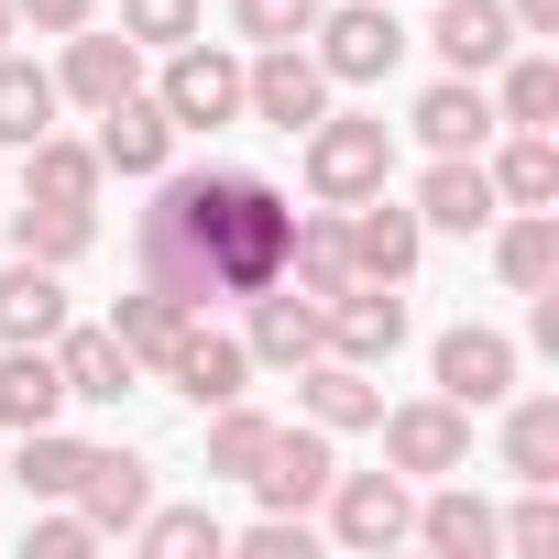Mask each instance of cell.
<instances>
[{
	"instance_id": "obj_1",
	"label": "cell",
	"mask_w": 559,
	"mask_h": 559,
	"mask_svg": "<svg viewBox=\"0 0 559 559\" xmlns=\"http://www.w3.org/2000/svg\"><path fill=\"white\" fill-rule=\"evenodd\" d=\"M143 187H154V209L132 219L143 286H165L187 319L286 286V241H297L286 187H263V176H241V165H187V176L165 165V176H143Z\"/></svg>"
},
{
	"instance_id": "obj_2",
	"label": "cell",
	"mask_w": 559,
	"mask_h": 559,
	"mask_svg": "<svg viewBox=\"0 0 559 559\" xmlns=\"http://www.w3.org/2000/svg\"><path fill=\"white\" fill-rule=\"evenodd\" d=\"M384 176H395V121H373V110H319V121H308V187H319L330 209L373 198Z\"/></svg>"
},
{
	"instance_id": "obj_3",
	"label": "cell",
	"mask_w": 559,
	"mask_h": 559,
	"mask_svg": "<svg viewBox=\"0 0 559 559\" xmlns=\"http://www.w3.org/2000/svg\"><path fill=\"white\" fill-rule=\"evenodd\" d=\"M308 34H319L308 56L330 67V88H373V78H395V67H406V23L384 12V0H341V12H319Z\"/></svg>"
},
{
	"instance_id": "obj_4",
	"label": "cell",
	"mask_w": 559,
	"mask_h": 559,
	"mask_svg": "<svg viewBox=\"0 0 559 559\" xmlns=\"http://www.w3.org/2000/svg\"><path fill=\"white\" fill-rule=\"evenodd\" d=\"M165 121L176 132H219V121H241V56H219V45H165Z\"/></svg>"
},
{
	"instance_id": "obj_5",
	"label": "cell",
	"mask_w": 559,
	"mask_h": 559,
	"mask_svg": "<svg viewBox=\"0 0 559 559\" xmlns=\"http://www.w3.org/2000/svg\"><path fill=\"white\" fill-rule=\"evenodd\" d=\"M373 428H384V461H395L406 483H439V472H461V461H472V406H450V395L384 406Z\"/></svg>"
},
{
	"instance_id": "obj_6",
	"label": "cell",
	"mask_w": 559,
	"mask_h": 559,
	"mask_svg": "<svg viewBox=\"0 0 559 559\" xmlns=\"http://www.w3.org/2000/svg\"><path fill=\"white\" fill-rule=\"evenodd\" d=\"M241 110L274 121V132H308V121L330 110V67H319L308 45H263V56L241 67Z\"/></svg>"
},
{
	"instance_id": "obj_7",
	"label": "cell",
	"mask_w": 559,
	"mask_h": 559,
	"mask_svg": "<svg viewBox=\"0 0 559 559\" xmlns=\"http://www.w3.org/2000/svg\"><path fill=\"white\" fill-rule=\"evenodd\" d=\"M330 537L341 548H395L406 537V515H417V493H406V472L384 461V472H330Z\"/></svg>"
},
{
	"instance_id": "obj_8",
	"label": "cell",
	"mask_w": 559,
	"mask_h": 559,
	"mask_svg": "<svg viewBox=\"0 0 559 559\" xmlns=\"http://www.w3.org/2000/svg\"><path fill=\"white\" fill-rule=\"evenodd\" d=\"M330 472H341V450H330V428L308 417V428H274V439H263L252 493H263V515H308V504L330 493Z\"/></svg>"
},
{
	"instance_id": "obj_9",
	"label": "cell",
	"mask_w": 559,
	"mask_h": 559,
	"mask_svg": "<svg viewBox=\"0 0 559 559\" xmlns=\"http://www.w3.org/2000/svg\"><path fill=\"white\" fill-rule=\"evenodd\" d=\"M99 176H165L176 165V121H165V99L154 88H121V99H99Z\"/></svg>"
},
{
	"instance_id": "obj_10",
	"label": "cell",
	"mask_w": 559,
	"mask_h": 559,
	"mask_svg": "<svg viewBox=\"0 0 559 559\" xmlns=\"http://www.w3.org/2000/svg\"><path fill=\"white\" fill-rule=\"evenodd\" d=\"M187 406H230V395H252V352L230 341V330H209V319H187L176 341H165V362H154Z\"/></svg>"
},
{
	"instance_id": "obj_11",
	"label": "cell",
	"mask_w": 559,
	"mask_h": 559,
	"mask_svg": "<svg viewBox=\"0 0 559 559\" xmlns=\"http://www.w3.org/2000/svg\"><path fill=\"white\" fill-rule=\"evenodd\" d=\"M341 241H352V274H373V286H406V274H417V252H428L417 209H395L384 187L341 209Z\"/></svg>"
},
{
	"instance_id": "obj_12",
	"label": "cell",
	"mask_w": 559,
	"mask_h": 559,
	"mask_svg": "<svg viewBox=\"0 0 559 559\" xmlns=\"http://www.w3.org/2000/svg\"><path fill=\"white\" fill-rule=\"evenodd\" d=\"M319 330H330L341 362H395V352H406V297L373 286V274H352V286L319 308Z\"/></svg>"
},
{
	"instance_id": "obj_13",
	"label": "cell",
	"mask_w": 559,
	"mask_h": 559,
	"mask_svg": "<svg viewBox=\"0 0 559 559\" xmlns=\"http://www.w3.org/2000/svg\"><path fill=\"white\" fill-rule=\"evenodd\" d=\"M428 373H439V395H450V406H504V395H515V341L461 319V330H439Z\"/></svg>"
},
{
	"instance_id": "obj_14",
	"label": "cell",
	"mask_w": 559,
	"mask_h": 559,
	"mask_svg": "<svg viewBox=\"0 0 559 559\" xmlns=\"http://www.w3.org/2000/svg\"><path fill=\"white\" fill-rule=\"evenodd\" d=\"M428 45H439L450 78H493V67L515 56V12H504V0H439V12H428Z\"/></svg>"
},
{
	"instance_id": "obj_15",
	"label": "cell",
	"mask_w": 559,
	"mask_h": 559,
	"mask_svg": "<svg viewBox=\"0 0 559 559\" xmlns=\"http://www.w3.org/2000/svg\"><path fill=\"white\" fill-rule=\"evenodd\" d=\"M504 219V198H493V176H483V154H439L428 176H417V230H493Z\"/></svg>"
},
{
	"instance_id": "obj_16",
	"label": "cell",
	"mask_w": 559,
	"mask_h": 559,
	"mask_svg": "<svg viewBox=\"0 0 559 559\" xmlns=\"http://www.w3.org/2000/svg\"><path fill=\"white\" fill-rule=\"evenodd\" d=\"M241 308H252L241 352H252L263 373H297V362H319V352H330V330H319V297H286V286H263V297H241Z\"/></svg>"
},
{
	"instance_id": "obj_17",
	"label": "cell",
	"mask_w": 559,
	"mask_h": 559,
	"mask_svg": "<svg viewBox=\"0 0 559 559\" xmlns=\"http://www.w3.org/2000/svg\"><path fill=\"white\" fill-rule=\"evenodd\" d=\"M67 45V67H56V99H121V88H143V45L132 34H99V23H78V34H56Z\"/></svg>"
},
{
	"instance_id": "obj_18",
	"label": "cell",
	"mask_w": 559,
	"mask_h": 559,
	"mask_svg": "<svg viewBox=\"0 0 559 559\" xmlns=\"http://www.w3.org/2000/svg\"><path fill=\"white\" fill-rule=\"evenodd\" d=\"M99 537H132V515L154 504V461L143 450H88V472H78V493H67Z\"/></svg>"
},
{
	"instance_id": "obj_19",
	"label": "cell",
	"mask_w": 559,
	"mask_h": 559,
	"mask_svg": "<svg viewBox=\"0 0 559 559\" xmlns=\"http://www.w3.org/2000/svg\"><path fill=\"white\" fill-rule=\"evenodd\" d=\"M67 417V373H56V341H0V428H56Z\"/></svg>"
},
{
	"instance_id": "obj_20",
	"label": "cell",
	"mask_w": 559,
	"mask_h": 559,
	"mask_svg": "<svg viewBox=\"0 0 559 559\" xmlns=\"http://www.w3.org/2000/svg\"><path fill=\"white\" fill-rule=\"evenodd\" d=\"M406 121H417V143H428V154H483V143L504 132V121H493V99H483V78H439V88H417V110H406Z\"/></svg>"
},
{
	"instance_id": "obj_21",
	"label": "cell",
	"mask_w": 559,
	"mask_h": 559,
	"mask_svg": "<svg viewBox=\"0 0 559 559\" xmlns=\"http://www.w3.org/2000/svg\"><path fill=\"white\" fill-rule=\"evenodd\" d=\"M297 406L341 439V428H373L384 417V384H373V362H341V352H319V362H297Z\"/></svg>"
},
{
	"instance_id": "obj_22",
	"label": "cell",
	"mask_w": 559,
	"mask_h": 559,
	"mask_svg": "<svg viewBox=\"0 0 559 559\" xmlns=\"http://www.w3.org/2000/svg\"><path fill=\"white\" fill-rule=\"evenodd\" d=\"M406 537H428L439 559H483V548H493V504H483L461 472H439V483H428V504L406 515Z\"/></svg>"
},
{
	"instance_id": "obj_23",
	"label": "cell",
	"mask_w": 559,
	"mask_h": 559,
	"mask_svg": "<svg viewBox=\"0 0 559 559\" xmlns=\"http://www.w3.org/2000/svg\"><path fill=\"white\" fill-rule=\"evenodd\" d=\"M56 330H67V274L12 252L0 263V341H56Z\"/></svg>"
},
{
	"instance_id": "obj_24",
	"label": "cell",
	"mask_w": 559,
	"mask_h": 559,
	"mask_svg": "<svg viewBox=\"0 0 559 559\" xmlns=\"http://www.w3.org/2000/svg\"><path fill=\"white\" fill-rule=\"evenodd\" d=\"M56 373H67V406H121L143 362H132L110 330H56Z\"/></svg>"
},
{
	"instance_id": "obj_25",
	"label": "cell",
	"mask_w": 559,
	"mask_h": 559,
	"mask_svg": "<svg viewBox=\"0 0 559 559\" xmlns=\"http://www.w3.org/2000/svg\"><path fill=\"white\" fill-rule=\"evenodd\" d=\"M493 274H504L515 297L559 286V209H504V230H493Z\"/></svg>"
},
{
	"instance_id": "obj_26",
	"label": "cell",
	"mask_w": 559,
	"mask_h": 559,
	"mask_svg": "<svg viewBox=\"0 0 559 559\" xmlns=\"http://www.w3.org/2000/svg\"><path fill=\"white\" fill-rule=\"evenodd\" d=\"M78 472H88V439H67V428H23V439H12V461H0V483H23L34 504H67V493H78Z\"/></svg>"
},
{
	"instance_id": "obj_27",
	"label": "cell",
	"mask_w": 559,
	"mask_h": 559,
	"mask_svg": "<svg viewBox=\"0 0 559 559\" xmlns=\"http://www.w3.org/2000/svg\"><path fill=\"white\" fill-rule=\"evenodd\" d=\"M0 219H12V252H34V263H56V274L99 241V209H56V198H23V209H0Z\"/></svg>"
},
{
	"instance_id": "obj_28",
	"label": "cell",
	"mask_w": 559,
	"mask_h": 559,
	"mask_svg": "<svg viewBox=\"0 0 559 559\" xmlns=\"http://www.w3.org/2000/svg\"><path fill=\"white\" fill-rule=\"evenodd\" d=\"M23 198H56V209H99V154H88V143H67V132L23 143Z\"/></svg>"
},
{
	"instance_id": "obj_29",
	"label": "cell",
	"mask_w": 559,
	"mask_h": 559,
	"mask_svg": "<svg viewBox=\"0 0 559 559\" xmlns=\"http://www.w3.org/2000/svg\"><path fill=\"white\" fill-rule=\"evenodd\" d=\"M45 132H56V78H45L34 56L0 45V154H23V143H45Z\"/></svg>"
},
{
	"instance_id": "obj_30",
	"label": "cell",
	"mask_w": 559,
	"mask_h": 559,
	"mask_svg": "<svg viewBox=\"0 0 559 559\" xmlns=\"http://www.w3.org/2000/svg\"><path fill=\"white\" fill-rule=\"evenodd\" d=\"M504 472L559 483V395H504Z\"/></svg>"
},
{
	"instance_id": "obj_31",
	"label": "cell",
	"mask_w": 559,
	"mask_h": 559,
	"mask_svg": "<svg viewBox=\"0 0 559 559\" xmlns=\"http://www.w3.org/2000/svg\"><path fill=\"white\" fill-rule=\"evenodd\" d=\"M493 78H504V88H493V121H504V132H548V121H559V56H504Z\"/></svg>"
},
{
	"instance_id": "obj_32",
	"label": "cell",
	"mask_w": 559,
	"mask_h": 559,
	"mask_svg": "<svg viewBox=\"0 0 559 559\" xmlns=\"http://www.w3.org/2000/svg\"><path fill=\"white\" fill-rule=\"evenodd\" d=\"M483 176H493V198H504V209H559V143H548V132H515Z\"/></svg>"
},
{
	"instance_id": "obj_33",
	"label": "cell",
	"mask_w": 559,
	"mask_h": 559,
	"mask_svg": "<svg viewBox=\"0 0 559 559\" xmlns=\"http://www.w3.org/2000/svg\"><path fill=\"white\" fill-rule=\"evenodd\" d=\"M286 274H297V297H319V308L352 286V241H341V209H330V219H297V241H286Z\"/></svg>"
},
{
	"instance_id": "obj_34",
	"label": "cell",
	"mask_w": 559,
	"mask_h": 559,
	"mask_svg": "<svg viewBox=\"0 0 559 559\" xmlns=\"http://www.w3.org/2000/svg\"><path fill=\"white\" fill-rule=\"evenodd\" d=\"M132 548H154V559H198V548H209V559H219L230 526H219L209 504H143V515H132Z\"/></svg>"
},
{
	"instance_id": "obj_35",
	"label": "cell",
	"mask_w": 559,
	"mask_h": 559,
	"mask_svg": "<svg viewBox=\"0 0 559 559\" xmlns=\"http://www.w3.org/2000/svg\"><path fill=\"white\" fill-rule=\"evenodd\" d=\"M176 330H187V308H176L165 286H132V297L110 308V341H121L132 362H165V341H176Z\"/></svg>"
},
{
	"instance_id": "obj_36",
	"label": "cell",
	"mask_w": 559,
	"mask_h": 559,
	"mask_svg": "<svg viewBox=\"0 0 559 559\" xmlns=\"http://www.w3.org/2000/svg\"><path fill=\"white\" fill-rule=\"evenodd\" d=\"M263 439H274V417H252L241 395H230V406H209V483H252Z\"/></svg>"
},
{
	"instance_id": "obj_37",
	"label": "cell",
	"mask_w": 559,
	"mask_h": 559,
	"mask_svg": "<svg viewBox=\"0 0 559 559\" xmlns=\"http://www.w3.org/2000/svg\"><path fill=\"white\" fill-rule=\"evenodd\" d=\"M319 12H330V0H230V23H241L252 45H308Z\"/></svg>"
},
{
	"instance_id": "obj_38",
	"label": "cell",
	"mask_w": 559,
	"mask_h": 559,
	"mask_svg": "<svg viewBox=\"0 0 559 559\" xmlns=\"http://www.w3.org/2000/svg\"><path fill=\"white\" fill-rule=\"evenodd\" d=\"M493 548L548 559V548H559V493H548V483H526V504H515V515H493Z\"/></svg>"
},
{
	"instance_id": "obj_39",
	"label": "cell",
	"mask_w": 559,
	"mask_h": 559,
	"mask_svg": "<svg viewBox=\"0 0 559 559\" xmlns=\"http://www.w3.org/2000/svg\"><path fill=\"white\" fill-rule=\"evenodd\" d=\"M88 548H99V526H88L78 504H45V515L23 526V559H88Z\"/></svg>"
},
{
	"instance_id": "obj_40",
	"label": "cell",
	"mask_w": 559,
	"mask_h": 559,
	"mask_svg": "<svg viewBox=\"0 0 559 559\" xmlns=\"http://www.w3.org/2000/svg\"><path fill=\"white\" fill-rule=\"evenodd\" d=\"M121 34L132 45H187L198 34V0H121Z\"/></svg>"
},
{
	"instance_id": "obj_41",
	"label": "cell",
	"mask_w": 559,
	"mask_h": 559,
	"mask_svg": "<svg viewBox=\"0 0 559 559\" xmlns=\"http://www.w3.org/2000/svg\"><path fill=\"white\" fill-rule=\"evenodd\" d=\"M230 548H241V559H308V548H319V526H308V515H252Z\"/></svg>"
},
{
	"instance_id": "obj_42",
	"label": "cell",
	"mask_w": 559,
	"mask_h": 559,
	"mask_svg": "<svg viewBox=\"0 0 559 559\" xmlns=\"http://www.w3.org/2000/svg\"><path fill=\"white\" fill-rule=\"evenodd\" d=\"M12 23H34V34H78V23H99V0H12Z\"/></svg>"
},
{
	"instance_id": "obj_43",
	"label": "cell",
	"mask_w": 559,
	"mask_h": 559,
	"mask_svg": "<svg viewBox=\"0 0 559 559\" xmlns=\"http://www.w3.org/2000/svg\"><path fill=\"white\" fill-rule=\"evenodd\" d=\"M515 12V34H559V0H504Z\"/></svg>"
},
{
	"instance_id": "obj_44",
	"label": "cell",
	"mask_w": 559,
	"mask_h": 559,
	"mask_svg": "<svg viewBox=\"0 0 559 559\" xmlns=\"http://www.w3.org/2000/svg\"><path fill=\"white\" fill-rule=\"evenodd\" d=\"M0 45H12V0H0Z\"/></svg>"
}]
</instances>
